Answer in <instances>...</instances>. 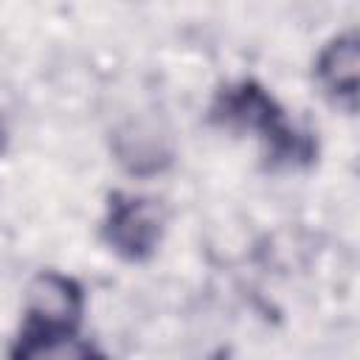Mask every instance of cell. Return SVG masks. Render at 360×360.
Segmentation results:
<instances>
[{"instance_id": "2", "label": "cell", "mask_w": 360, "mask_h": 360, "mask_svg": "<svg viewBox=\"0 0 360 360\" xmlns=\"http://www.w3.org/2000/svg\"><path fill=\"white\" fill-rule=\"evenodd\" d=\"M87 292L79 278L59 270H39L25 290L22 318L8 346L14 360L93 357L101 354L82 340Z\"/></svg>"}, {"instance_id": "4", "label": "cell", "mask_w": 360, "mask_h": 360, "mask_svg": "<svg viewBox=\"0 0 360 360\" xmlns=\"http://www.w3.org/2000/svg\"><path fill=\"white\" fill-rule=\"evenodd\" d=\"M312 79L321 96L346 115L357 112L360 98V39L354 28L329 37L312 62Z\"/></svg>"}, {"instance_id": "3", "label": "cell", "mask_w": 360, "mask_h": 360, "mask_svg": "<svg viewBox=\"0 0 360 360\" xmlns=\"http://www.w3.org/2000/svg\"><path fill=\"white\" fill-rule=\"evenodd\" d=\"M169 228V211L158 197L110 191L98 222V239L124 264H146L158 256Z\"/></svg>"}, {"instance_id": "6", "label": "cell", "mask_w": 360, "mask_h": 360, "mask_svg": "<svg viewBox=\"0 0 360 360\" xmlns=\"http://www.w3.org/2000/svg\"><path fill=\"white\" fill-rule=\"evenodd\" d=\"M6 143H8V135H6V127L0 124V155L6 152Z\"/></svg>"}, {"instance_id": "5", "label": "cell", "mask_w": 360, "mask_h": 360, "mask_svg": "<svg viewBox=\"0 0 360 360\" xmlns=\"http://www.w3.org/2000/svg\"><path fill=\"white\" fill-rule=\"evenodd\" d=\"M115 158L129 174L146 177V174L163 172L172 163V146L163 143L160 135L143 132L141 127H135L115 135Z\"/></svg>"}, {"instance_id": "1", "label": "cell", "mask_w": 360, "mask_h": 360, "mask_svg": "<svg viewBox=\"0 0 360 360\" xmlns=\"http://www.w3.org/2000/svg\"><path fill=\"white\" fill-rule=\"evenodd\" d=\"M205 118L217 129L253 135L262 146V166L267 172H307L318 163V135L295 124L259 79L245 76L222 84L214 93Z\"/></svg>"}]
</instances>
